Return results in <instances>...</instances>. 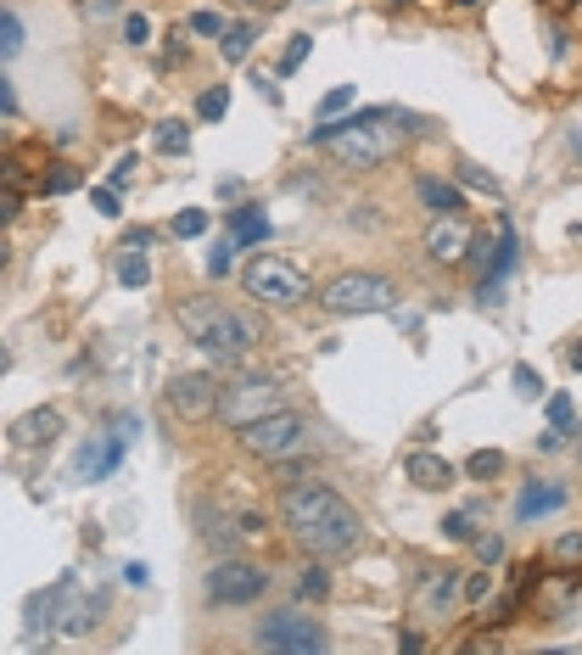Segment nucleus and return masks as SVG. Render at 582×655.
<instances>
[{"instance_id":"f257e3e1","label":"nucleus","mask_w":582,"mask_h":655,"mask_svg":"<svg viewBox=\"0 0 582 655\" xmlns=\"http://www.w3.org/2000/svg\"><path fill=\"white\" fill-rule=\"evenodd\" d=\"M280 521L308 555H325V560L353 555L364 538V516L325 482H291L280 493Z\"/></svg>"},{"instance_id":"f03ea898","label":"nucleus","mask_w":582,"mask_h":655,"mask_svg":"<svg viewBox=\"0 0 582 655\" xmlns=\"http://www.w3.org/2000/svg\"><path fill=\"white\" fill-rule=\"evenodd\" d=\"M174 320H179V331L191 336L207 358H219V365H230V370L246 365V358L258 353V342H263V331H258L253 314H241L230 303H219V298H185L174 308Z\"/></svg>"},{"instance_id":"7ed1b4c3","label":"nucleus","mask_w":582,"mask_h":655,"mask_svg":"<svg viewBox=\"0 0 582 655\" xmlns=\"http://www.w3.org/2000/svg\"><path fill=\"white\" fill-rule=\"evenodd\" d=\"M314 146H325V152H337L342 163L353 168H381L387 157H398V123H392V113H353V118H325L314 135H308Z\"/></svg>"},{"instance_id":"20e7f679","label":"nucleus","mask_w":582,"mask_h":655,"mask_svg":"<svg viewBox=\"0 0 582 655\" xmlns=\"http://www.w3.org/2000/svg\"><path fill=\"white\" fill-rule=\"evenodd\" d=\"M320 308L337 314V320H359V314H392V308H398V286H392L387 274L347 269V274H337V281L320 291Z\"/></svg>"},{"instance_id":"39448f33","label":"nucleus","mask_w":582,"mask_h":655,"mask_svg":"<svg viewBox=\"0 0 582 655\" xmlns=\"http://www.w3.org/2000/svg\"><path fill=\"white\" fill-rule=\"evenodd\" d=\"M241 286L253 303H269V308H297L308 298V274L291 264V258H275V252H263L241 269Z\"/></svg>"},{"instance_id":"423d86ee","label":"nucleus","mask_w":582,"mask_h":655,"mask_svg":"<svg viewBox=\"0 0 582 655\" xmlns=\"http://www.w3.org/2000/svg\"><path fill=\"white\" fill-rule=\"evenodd\" d=\"M275 409H286L275 375H241V382L224 387V398H219V420H224V426H236V432H246L253 420L275 415Z\"/></svg>"},{"instance_id":"0eeeda50","label":"nucleus","mask_w":582,"mask_h":655,"mask_svg":"<svg viewBox=\"0 0 582 655\" xmlns=\"http://www.w3.org/2000/svg\"><path fill=\"white\" fill-rule=\"evenodd\" d=\"M241 437V449L253 454V459H286V454H297L303 442H308V426H303V415H291V409H275V415H263L253 420Z\"/></svg>"},{"instance_id":"6e6552de","label":"nucleus","mask_w":582,"mask_h":655,"mask_svg":"<svg viewBox=\"0 0 582 655\" xmlns=\"http://www.w3.org/2000/svg\"><path fill=\"white\" fill-rule=\"evenodd\" d=\"M202 533L224 543V549H241V543H258L269 533V516L258 510V504H246V499H219V510H202Z\"/></svg>"},{"instance_id":"1a4fd4ad","label":"nucleus","mask_w":582,"mask_h":655,"mask_svg":"<svg viewBox=\"0 0 582 655\" xmlns=\"http://www.w3.org/2000/svg\"><path fill=\"white\" fill-rule=\"evenodd\" d=\"M263 588H269V572L241 555L213 560V572H207V600L213 605H253V600H263Z\"/></svg>"},{"instance_id":"9d476101","label":"nucleus","mask_w":582,"mask_h":655,"mask_svg":"<svg viewBox=\"0 0 582 655\" xmlns=\"http://www.w3.org/2000/svg\"><path fill=\"white\" fill-rule=\"evenodd\" d=\"M258 644H263V650H291V655H308V650H325V644H330V633H325L314 617H303V610H275V617H263V627H258Z\"/></svg>"},{"instance_id":"9b49d317","label":"nucleus","mask_w":582,"mask_h":655,"mask_svg":"<svg viewBox=\"0 0 582 655\" xmlns=\"http://www.w3.org/2000/svg\"><path fill=\"white\" fill-rule=\"evenodd\" d=\"M162 398H169V409H174L179 420H213V415H219V398H224V387H219L207 370H179Z\"/></svg>"},{"instance_id":"f8f14e48","label":"nucleus","mask_w":582,"mask_h":655,"mask_svg":"<svg viewBox=\"0 0 582 655\" xmlns=\"http://www.w3.org/2000/svg\"><path fill=\"white\" fill-rule=\"evenodd\" d=\"M470 247H476V236H470V224L460 214H436L426 224V258L431 264H465Z\"/></svg>"},{"instance_id":"ddd939ff","label":"nucleus","mask_w":582,"mask_h":655,"mask_svg":"<svg viewBox=\"0 0 582 655\" xmlns=\"http://www.w3.org/2000/svg\"><path fill=\"white\" fill-rule=\"evenodd\" d=\"M62 426H68V420H62V409H29V415H17L12 426H6V437H12V449H51V442L62 437Z\"/></svg>"},{"instance_id":"4468645a","label":"nucleus","mask_w":582,"mask_h":655,"mask_svg":"<svg viewBox=\"0 0 582 655\" xmlns=\"http://www.w3.org/2000/svg\"><path fill=\"white\" fill-rule=\"evenodd\" d=\"M460 600V572L443 566V572H426L414 583V617H443V610Z\"/></svg>"},{"instance_id":"2eb2a0df","label":"nucleus","mask_w":582,"mask_h":655,"mask_svg":"<svg viewBox=\"0 0 582 655\" xmlns=\"http://www.w3.org/2000/svg\"><path fill=\"white\" fill-rule=\"evenodd\" d=\"M403 476L414 482V488H426V493H443V488H453V482H460V471H453L443 454H431V449H414V454L403 459Z\"/></svg>"},{"instance_id":"dca6fc26","label":"nucleus","mask_w":582,"mask_h":655,"mask_svg":"<svg viewBox=\"0 0 582 655\" xmlns=\"http://www.w3.org/2000/svg\"><path fill=\"white\" fill-rule=\"evenodd\" d=\"M118 459H123V437H90L85 449H79L73 471L85 476V482H101V476H112V471H118Z\"/></svg>"},{"instance_id":"f3484780","label":"nucleus","mask_w":582,"mask_h":655,"mask_svg":"<svg viewBox=\"0 0 582 655\" xmlns=\"http://www.w3.org/2000/svg\"><path fill=\"white\" fill-rule=\"evenodd\" d=\"M566 488L560 482H527L521 499H515V521H537V516H554V510H566Z\"/></svg>"},{"instance_id":"a211bd4d","label":"nucleus","mask_w":582,"mask_h":655,"mask_svg":"<svg viewBox=\"0 0 582 655\" xmlns=\"http://www.w3.org/2000/svg\"><path fill=\"white\" fill-rule=\"evenodd\" d=\"M230 236L241 247H263L269 241V219L258 214V207H236V214H230Z\"/></svg>"},{"instance_id":"6ab92c4d","label":"nucleus","mask_w":582,"mask_h":655,"mask_svg":"<svg viewBox=\"0 0 582 655\" xmlns=\"http://www.w3.org/2000/svg\"><path fill=\"white\" fill-rule=\"evenodd\" d=\"M420 202L436 207V214H465V191L448 180H420Z\"/></svg>"},{"instance_id":"aec40b11","label":"nucleus","mask_w":582,"mask_h":655,"mask_svg":"<svg viewBox=\"0 0 582 655\" xmlns=\"http://www.w3.org/2000/svg\"><path fill=\"white\" fill-rule=\"evenodd\" d=\"M118 281H123V286H146V281H152V264H146L140 252L123 247V252H118Z\"/></svg>"},{"instance_id":"412c9836","label":"nucleus","mask_w":582,"mask_h":655,"mask_svg":"<svg viewBox=\"0 0 582 655\" xmlns=\"http://www.w3.org/2000/svg\"><path fill=\"white\" fill-rule=\"evenodd\" d=\"M253 39H258V29H253V23H236L230 34H224V62H246Z\"/></svg>"},{"instance_id":"4be33fe9","label":"nucleus","mask_w":582,"mask_h":655,"mask_svg":"<svg viewBox=\"0 0 582 655\" xmlns=\"http://www.w3.org/2000/svg\"><path fill=\"white\" fill-rule=\"evenodd\" d=\"M224 113H230V90H224V84H213V90L196 96V118L213 123V118H224Z\"/></svg>"},{"instance_id":"5701e85b","label":"nucleus","mask_w":582,"mask_h":655,"mask_svg":"<svg viewBox=\"0 0 582 655\" xmlns=\"http://www.w3.org/2000/svg\"><path fill=\"white\" fill-rule=\"evenodd\" d=\"M236 247H241L236 236H230V241H219L213 252H207V264H202V269H207V274H213V281H224V274H230V269H236Z\"/></svg>"},{"instance_id":"b1692460","label":"nucleus","mask_w":582,"mask_h":655,"mask_svg":"<svg viewBox=\"0 0 582 655\" xmlns=\"http://www.w3.org/2000/svg\"><path fill=\"white\" fill-rule=\"evenodd\" d=\"M465 471H470L476 482H487V476H498V471H504V454H498V449H476V454L465 459Z\"/></svg>"},{"instance_id":"393cba45","label":"nucleus","mask_w":582,"mask_h":655,"mask_svg":"<svg viewBox=\"0 0 582 655\" xmlns=\"http://www.w3.org/2000/svg\"><path fill=\"white\" fill-rule=\"evenodd\" d=\"M152 140H157V152H185V146H191V130H185V123H157Z\"/></svg>"},{"instance_id":"a878e982","label":"nucleus","mask_w":582,"mask_h":655,"mask_svg":"<svg viewBox=\"0 0 582 655\" xmlns=\"http://www.w3.org/2000/svg\"><path fill=\"white\" fill-rule=\"evenodd\" d=\"M308 51H314V39H308V34H297V39H291V46L280 51V68H275V73H280V79H286V73H297L303 62H308Z\"/></svg>"},{"instance_id":"bb28decb","label":"nucleus","mask_w":582,"mask_h":655,"mask_svg":"<svg viewBox=\"0 0 582 655\" xmlns=\"http://www.w3.org/2000/svg\"><path fill=\"white\" fill-rule=\"evenodd\" d=\"M443 533H448L453 543H476V516H470V510H453V516L443 521Z\"/></svg>"},{"instance_id":"cd10ccee","label":"nucleus","mask_w":582,"mask_h":655,"mask_svg":"<svg viewBox=\"0 0 582 655\" xmlns=\"http://www.w3.org/2000/svg\"><path fill=\"white\" fill-rule=\"evenodd\" d=\"M460 185H470V191H487V197H498V180L487 174V168H476V163H460Z\"/></svg>"},{"instance_id":"c85d7f7f","label":"nucleus","mask_w":582,"mask_h":655,"mask_svg":"<svg viewBox=\"0 0 582 655\" xmlns=\"http://www.w3.org/2000/svg\"><path fill=\"white\" fill-rule=\"evenodd\" d=\"M297 594H303V600H325V594H330V577L320 572V566H308V572L297 577Z\"/></svg>"},{"instance_id":"c756f323","label":"nucleus","mask_w":582,"mask_h":655,"mask_svg":"<svg viewBox=\"0 0 582 655\" xmlns=\"http://www.w3.org/2000/svg\"><path fill=\"white\" fill-rule=\"evenodd\" d=\"M510 382H515V392H521V398H544V375H537L532 365H515Z\"/></svg>"},{"instance_id":"7c9ffc66","label":"nucleus","mask_w":582,"mask_h":655,"mask_svg":"<svg viewBox=\"0 0 582 655\" xmlns=\"http://www.w3.org/2000/svg\"><path fill=\"white\" fill-rule=\"evenodd\" d=\"M202 230H207V214H196V207H185V214L174 219V236H179V241H196Z\"/></svg>"},{"instance_id":"2f4dec72","label":"nucleus","mask_w":582,"mask_h":655,"mask_svg":"<svg viewBox=\"0 0 582 655\" xmlns=\"http://www.w3.org/2000/svg\"><path fill=\"white\" fill-rule=\"evenodd\" d=\"M191 29H196V34H207V39H219V34H230V29H224V17H219L213 6H202V12H191Z\"/></svg>"},{"instance_id":"473e14b6","label":"nucleus","mask_w":582,"mask_h":655,"mask_svg":"<svg viewBox=\"0 0 582 655\" xmlns=\"http://www.w3.org/2000/svg\"><path fill=\"white\" fill-rule=\"evenodd\" d=\"M571 420H577V404H571L566 392H554V398H549V426H560V432H566Z\"/></svg>"},{"instance_id":"72a5a7b5","label":"nucleus","mask_w":582,"mask_h":655,"mask_svg":"<svg viewBox=\"0 0 582 655\" xmlns=\"http://www.w3.org/2000/svg\"><path fill=\"white\" fill-rule=\"evenodd\" d=\"M0 29H6V39H0V46H6V56H17V51H23V17L6 12V23H0Z\"/></svg>"},{"instance_id":"f704fd0d","label":"nucleus","mask_w":582,"mask_h":655,"mask_svg":"<svg viewBox=\"0 0 582 655\" xmlns=\"http://www.w3.org/2000/svg\"><path fill=\"white\" fill-rule=\"evenodd\" d=\"M73 185H79V174H73L68 163H56V168H51V180H46V191H51V197H62V191H73Z\"/></svg>"},{"instance_id":"c9c22d12","label":"nucleus","mask_w":582,"mask_h":655,"mask_svg":"<svg viewBox=\"0 0 582 655\" xmlns=\"http://www.w3.org/2000/svg\"><path fill=\"white\" fill-rule=\"evenodd\" d=\"M123 39H129V46H146V39H152V23H146L140 12H129L123 17Z\"/></svg>"},{"instance_id":"e433bc0d","label":"nucleus","mask_w":582,"mask_h":655,"mask_svg":"<svg viewBox=\"0 0 582 655\" xmlns=\"http://www.w3.org/2000/svg\"><path fill=\"white\" fill-rule=\"evenodd\" d=\"M347 101H353V84H337V90H330V96L320 101V118H337V113L347 107Z\"/></svg>"},{"instance_id":"4c0bfd02","label":"nucleus","mask_w":582,"mask_h":655,"mask_svg":"<svg viewBox=\"0 0 582 655\" xmlns=\"http://www.w3.org/2000/svg\"><path fill=\"white\" fill-rule=\"evenodd\" d=\"M135 163H140L135 152H123V157H118V163L107 168V185H112V191H118V185H129V174H135Z\"/></svg>"},{"instance_id":"58836bf2","label":"nucleus","mask_w":582,"mask_h":655,"mask_svg":"<svg viewBox=\"0 0 582 655\" xmlns=\"http://www.w3.org/2000/svg\"><path fill=\"white\" fill-rule=\"evenodd\" d=\"M487 594H493V577H487V572H476V577L465 583V600H470V605H482Z\"/></svg>"},{"instance_id":"ea45409f","label":"nucleus","mask_w":582,"mask_h":655,"mask_svg":"<svg viewBox=\"0 0 582 655\" xmlns=\"http://www.w3.org/2000/svg\"><path fill=\"white\" fill-rule=\"evenodd\" d=\"M554 560H582V533H566L554 543Z\"/></svg>"},{"instance_id":"a19ab883","label":"nucleus","mask_w":582,"mask_h":655,"mask_svg":"<svg viewBox=\"0 0 582 655\" xmlns=\"http://www.w3.org/2000/svg\"><path fill=\"white\" fill-rule=\"evenodd\" d=\"M90 202H96V207H101V214H107V219L118 214V191H112V185H96V191H90Z\"/></svg>"},{"instance_id":"79ce46f5","label":"nucleus","mask_w":582,"mask_h":655,"mask_svg":"<svg viewBox=\"0 0 582 655\" xmlns=\"http://www.w3.org/2000/svg\"><path fill=\"white\" fill-rule=\"evenodd\" d=\"M476 555H482V560L493 566V560H504V543H498V538H482V533H476Z\"/></svg>"},{"instance_id":"37998d69","label":"nucleus","mask_w":582,"mask_h":655,"mask_svg":"<svg viewBox=\"0 0 582 655\" xmlns=\"http://www.w3.org/2000/svg\"><path fill=\"white\" fill-rule=\"evenodd\" d=\"M118 0H90V17H101V12H112Z\"/></svg>"},{"instance_id":"c03bdc74","label":"nucleus","mask_w":582,"mask_h":655,"mask_svg":"<svg viewBox=\"0 0 582 655\" xmlns=\"http://www.w3.org/2000/svg\"><path fill=\"white\" fill-rule=\"evenodd\" d=\"M566 365H571V370H582V342H577V348L566 353Z\"/></svg>"},{"instance_id":"a18cd8bd","label":"nucleus","mask_w":582,"mask_h":655,"mask_svg":"<svg viewBox=\"0 0 582 655\" xmlns=\"http://www.w3.org/2000/svg\"><path fill=\"white\" fill-rule=\"evenodd\" d=\"M549 6H571V0H549Z\"/></svg>"},{"instance_id":"49530a36","label":"nucleus","mask_w":582,"mask_h":655,"mask_svg":"<svg viewBox=\"0 0 582 655\" xmlns=\"http://www.w3.org/2000/svg\"><path fill=\"white\" fill-rule=\"evenodd\" d=\"M465 6H482V0H465Z\"/></svg>"},{"instance_id":"de8ad7c7","label":"nucleus","mask_w":582,"mask_h":655,"mask_svg":"<svg viewBox=\"0 0 582 655\" xmlns=\"http://www.w3.org/2000/svg\"><path fill=\"white\" fill-rule=\"evenodd\" d=\"M392 6H409V0H392Z\"/></svg>"}]
</instances>
